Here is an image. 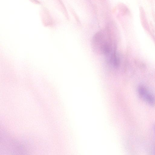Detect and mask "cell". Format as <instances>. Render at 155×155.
<instances>
[{"label": "cell", "instance_id": "obj_3", "mask_svg": "<svg viewBox=\"0 0 155 155\" xmlns=\"http://www.w3.org/2000/svg\"><path fill=\"white\" fill-rule=\"evenodd\" d=\"M151 155H155V146L152 150Z\"/></svg>", "mask_w": 155, "mask_h": 155}, {"label": "cell", "instance_id": "obj_1", "mask_svg": "<svg viewBox=\"0 0 155 155\" xmlns=\"http://www.w3.org/2000/svg\"><path fill=\"white\" fill-rule=\"evenodd\" d=\"M92 44L96 52L105 56L115 50L110 36L105 31L96 33L92 39Z\"/></svg>", "mask_w": 155, "mask_h": 155}, {"label": "cell", "instance_id": "obj_4", "mask_svg": "<svg viewBox=\"0 0 155 155\" xmlns=\"http://www.w3.org/2000/svg\"></svg>", "mask_w": 155, "mask_h": 155}, {"label": "cell", "instance_id": "obj_2", "mask_svg": "<svg viewBox=\"0 0 155 155\" xmlns=\"http://www.w3.org/2000/svg\"><path fill=\"white\" fill-rule=\"evenodd\" d=\"M139 94L146 102L151 105H155V97L144 86L140 85L138 88Z\"/></svg>", "mask_w": 155, "mask_h": 155}]
</instances>
